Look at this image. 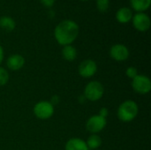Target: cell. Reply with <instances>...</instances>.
Wrapping results in <instances>:
<instances>
[{
  "label": "cell",
  "mask_w": 151,
  "mask_h": 150,
  "mask_svg": "<svg viewBox=\"0 0 151 150\" xmlns=\"http://www.w3.org/2000/svg\"><path fill=\"white\" fill-rule=\"evenodd\" d=\"M80 32L79 25L71 19H65L59 22L54 30V36L59 45H71L78 37Z\"/></svg>",
  "instance_id": "obj_1"
},
{
  "label": "cell",
  "mask_w": 151,
  "mask_h": 150,
  "mask_svg": "<svg viewBox=\"0 0 151 150\" xmlns=\"http://www.w3.org/2000/svg\"><path fill=\"white\" fill-rule=\"evenodd\" d=\"M139 106L136 102L133 100H126L120 103L118 108V118L123 123L132 122L138 116Z\"/></svg>",
  "instance_id": "obj_2"
},
{
  "label": "cell",
  "mask_w": 151,
  "mask_h": 150,
  "mask_svg": "<svg viewBox=\"0 0 151 150\" xmlns=\"http://www.w3.org/2000/svg\"><path fill=\"white\" fill-rule=\"evenodd\" d=\"M104 95V85L97 80H91L89 81L83 92V96L86 100L90 102H97L99 101Z\"/></svg>",
  "instance_id": "obj_3"
},
{
  "label": "cell",
  "mask_w": 151,
  "mask_h": 150,
  "mask_svg": "<svg viewBox=\"0 0 151 150\" xmlns=\"http://www.w3.org/2000/svg\"><path fill=\"white\" fill-rule=\"evenodd\" d=\"M33 112L38 119L47 120L53 116L55 108L50 101H40L35 104Z\"/></svg>",
  "instance_id": "obj_4"
},
{
  "label": "cell",
  "mask_w": 151,
  "mask_h": 150,
  "mask_svg": "<svg viewBox=\"0 0 151 150\" xmlns=\"http://www.w3.org/2000/svg\"><path fill=\"white\" fill-rule=\"evenodd\" d=\"M132 88L139 95H147L151 91L150 79L143 74H138L132 80Z\"/></svg>",
  "instance_id": "obj_5"
},
{
  "label": "cell",
  "mask_w": 151,
  "mask_h": 150,
  "mask_svg": "<svg viewBox=\"0 0 151 150\" xmlns=\"http://www.w3.org/2000/svg\"><path fill=\"white\" fill-rule=\"evenodd\" d=\"M107 126V118L101 117L100 115L91 116L86 122V129L91 134H97L102 132Z\"/></svg>",
  "instance_id": "obj_6"
},
{
  "label": "cell",
  "mask_w": 151,
  "mask_h": 150,
  "mask_svg": "<svg viewBox=\"0 0 151 150\" xmlns=\"http://www.w3.org/2000/svg\"><path fill=\"white\" fill-rule=\"evenodd\" d=\"M97 72V65L93 59H85L78 66L79 75L84 79L93 77Z\"/></svg>",
  "instance_id": "obj_7"
},
{
  "label": "cell",
  "mask_w": 151,
  "mask_h": 150,
  "mask_svg": "<svg viewBox=\"0 0 151 150\" xmlns=\"http://www.w3.org/2000/svg\"><path fill=\"white\" fill-rule=\"evenodd\" d=\"M132 20L134 27L139 32H146L150 27V18L144 12H137L133 15Z\"/></svg>",
  "instance_id": "obj_8"
},
{
  "label": "cell",
  "mask_w": 151,
  "mask_h": 150,
  "mask_svg": "<svg viewBox=\"0 0 151 150\" xmlns=\"http://www.w3.org/2000/svg\"><path fill=\"white\" fill-rule=\"evenodd\" d=\"M130 55L128 48L121 43L114 44L110 49V56L111 57L118 62H123L128 59Z\"/></svg>",
  "instance_id": "obj_9"
},
{
  "label": "cell",
  "mask_w": 151,
  "mask_h": 150,
  "mask_svg": "<svg viewBox=\"0 0 151 150\" xmlns=\"http://www.w3.org/2000/svg\"><path fill=\"white\" fill-rule=\"evenodd\" d=\"M25 62L26 61L23 56L19 54H13L8 57L6 60V65L9 70L15 72V71L20 70L24 66Z\"/></svg>",
  "instance_id": "obj_10"
},
{
  "label": "cell",
  "mask_w": 151,
  "mask_h": 150,
  "mask_svg": "<svg viewBox=\"0 0 151 150\" xmlns=\"http://www.w3.org/2000/svg\"><path fill=\"white\" fill-rule=\"evenodd\" d=\"M65 150H89L86 141L80 138H72L67 141Z\"/></svg>",
  "instance_id": "obj_11"
},
{
  "label": "cell",
  "mask_w": 151,
  "mask_h": 150,
  "mask_svg": "<svg viewBox=\"0 0 151 150\" xmlns=\"http://www.w3.org/2000/svg\"><path fill=\"white\" fill-rule=\"evenodd\" d=\"M133 11L128 7H121L116 12V19L121 24H127L132 20Z\"/></svg>",
  "instance_id": "obj_12"
},
{
  "label": "cell",
  "mask_w": 151,
  "mask_h": 150,
  "mask_svg": "<svg viewBox=\"0 0 151 150\" xmlns=\"http://www.w3.org/2000/svg\"><path fill=\"white\" fill-rule=\"evenodd\" d=\"M77 50L75 47H73L72 44L71 45H66V46H63L62 49V57L65 60L68 61V62H72L74 61L77 57Z\"/></svg>",
  "instance_id": "obj_13"
},
{
  "label": "cell",
  "mask_w": 151,
  "mask_h": 150,
  "mask_svg": "<svg viewBox=\"0 0 151 150\" xmlns=\"http://www.w3.org/2000/svg\"><path fill=\"white\" fill-rule=\"evenodd\" d=\"M130 4L134 11L143 12L150 7L151 0H130Z\"/></svg>",
  "instance_id": "obj_14"
},
{
  "label": "cell",
  "mask_w": 151,
  "mask_h": 150,
  "mask_svg": "<svg viewBox=\"0 0 151 150\" xmlns=\"http://www.w3.org/2000/svg\"><path fill=\"white\" fill-rule=\"evenodd\" d=\"M16 27L15 20L10 16H2L0 18V28L6 31L11 32Z\"/></svg>",
  "instance_id": "obj_15"
},
{
  "label": "cell",
  "mask_w": 151,
  "mask_h": 150,
  "mask_svg": "<svg viewBox=\"0 0 151 150\" xmlns=\"http://www.w3.org/2000/svg\"><path fill=\"white\" fill-rule=\"evenodd\" d=\"M85 141H86V144H87V146H88L89 150H96L99 149L102 146V143H103L102 138L97 134L89 135V137Z\"/></svg>",
  "instance_id": "obj_16"
},
{
  "label": "cell",
  "mask_w": 151,
  "mask_h": 150,
  "mask_svg": "<svg viewBox=\"0 0 151 150\" xmlns=\"http://www.w3.org/2000/svg\"><path fill=\"white\" fill-rule=\"evenodd\" d=\"M9 79H10V75L8 71L5 68L0 66V87L5 86L8 83Z\"/></svg>",
  "instance_id": "obj_17"
},
{
  "label": "cell",
  "mask_w": 151,
  "mask_h": 150,
  "mask_svg": "<svg viewBox=\"0 0 151 150\" xmlns=\"http://www.w3.org/2000/svg\"><path fill=\"white\" fill-rule=\"evenodd\" d=\"M96 7L99 11L106 12L110 7V0H96Z\"/></svg>",
  "instance_id": "obj_18"
},
{
  "label": "cell",
  "mask_w": 151,
  "mask_h": 150,
  "mask_svg": "<svg viewBox=\"0 0 151 150\" xmlns=\"http://www.w3.org/2000/svg\"><path fill=\"white\" fill-rule=\"evenodd\" d=\"M138 74H139V73H138L137 68H135V67H134V66H129V67H127V70H126V75H127L129 79H131V80H133V79H134V77H136Z\"/></svg>",
  "instance_id": "obj_19"
},
{
  "label": "cell",
  "mask_w": 151,
  "mask_h": 150,
  "mask_svg": "<svg viewBox=\"0 0 151 150\" xmlns=\"http://www.w3.org/2000/svg\"><path fill=\"white\" fill-rule=\"evenodd\" d=\"M98 115H100L101 117H103V118H107V116L109 115V110H108L106 107H103V108H101V109H100Z\"/></svg>",
  "instance_id": "obj_20"
},
{
  "label": "cell",
  "mask_w": 151,
  "mask_h": 150,
  "mask_svg": "<svg viewBox=\"0 0 151 150\" xmlns=\"http://www.w3.org/2000/svg\"><path fill=\"white\" fill-rule=\"evenodd\" d=\"M42 4L45 7H51L55 4L56 0H40Z\"/></svg>",
  "instance_id": "obj_21"
},
{
  "label": "cell",
  "mask_w": 151,
  "mask_h": 150,
  "mask_svg": "<svg viewBox=\"0 0 151 150\" xmlns=\"http://www.w3.org/2000/svg\"><path fill=\"white\" fill-rule=\"evenodd\" d=\"M59 101H60V98H59V96H58V95H53L52 97H51V99H50V103L53 105V106H55V105H57L58 103H59Z\"/></svg>",
  "instance_id": "obj_22"
},
{
  "label": "cell",
  "mask_w": 151,
  "mask_h": 150,
  "mask_svg": "<svg viewBox=\"0 0 151 150\" xmlns=\"http://www.w3.org/2000/svg\"><path fill=\"white\" fill-rule=\"evenodd\" d=\"M4 49L0 44V65L2 64L3 60H4Z\"/></svg>",
  "instance_id": "obj_23"
},
{
  "label": "cell",
  "mask_w": 151,
  "mask_h": 150,
  "mask_svg": "<svg viewBox=\"0 0 151 150\" xmlns=\"http://www.w3.org/2000/svg\"><path fill=\"white\" fill-rule=\"evenodd\" d=\"M81 1H88V0H81Z\"/></svg>",
  "instance_id": "obj_24"
}]
</instances>
